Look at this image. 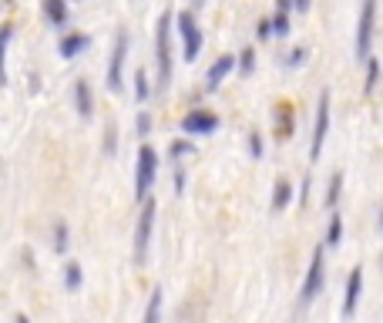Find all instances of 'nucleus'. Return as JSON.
I'll return each mask as SVG.
<instances>
[{
    "mask_svg": "<svg viewBox=\"0 0 383 323\" xmlns=\"http://www.w3.org/2000/svg\"><path fill=\"white\" fill-rule=\"evenodd\" d=\"M290 202H292V185L286 182V179H279V182L273 185V213H283Z\"/></svg>",
    "mask_w": 383,
    "mask_h": 323,
    "instance_id": "nucleus-16",
    "label": "nucleus"
},
{
    "mask_svg": "<svg viewBox=\"0 0 383 323\" xmlns=\"http://www.w3.org/2000/svg\"><path fill=\"white\" fill-rule=\"evenodd\" d=\"M81 279H84L81 266H77V262H67V266H64V286H67V290H77Z\"/></svg>",
    "mask_w": 383,
    "mask_h": 323,
    "instance_id": "nucleus-21",
    "label": "nucleus"
},
{
    "mask_svg": "<svg viewBox=\"0 0 383 323\" xmlns=\"http://www.w3.org/2000/svg\"><path fill=\"white\" fill-rule=\"evenodd\" d=\"M148 91H152V88H148V75L138 68V71H135V94H138V101H145Z\"/></svg>",
    "mask_w": 383,
    "mask_h": 323,
    "instance_id": "nucleus-24",
    "label": "nucleus"
},
{
    "mask_svg": "<svg viewBox=\"0 0 383 323\" xmlns=\"http://www.w3.org/2000/svg\"><path fill=\"white\" fill-rule=\"evenodd\" d=\"M252 68H256V51L245 47L242 58H239V71H242V75H252Z\"/></svg>",
    "mask_w": 383,
    "mask_h": 323,
    "instance_id": "nucleus-27",
    "label": "nucleus"
},
{
    "mask_svg": "<svg viewBox=\"0 0 383 323\" xmlns=\"http://www.w3.org/2000/svg\"><path fill=\"white\" fill-rule=\"evenodd\" d=\"M124 54H128V34H118V41H115V51H111V61H108V91H122L124 81H122V68H124Z\"/></svg>",
    "mask_w": 383,
    "mask_h": 323,
    "instance_id": "nucleus-8",
    "label": "nucleus"
},
{
    "mask_svg": "<svg viewBox=\"0 0 383 323\" xmlns=\"http://www.w3.org/2000/svg\"><path fill=\"white\" fill-rule=\"evenodd\" d=\"M373 17H377V0H363V11H360V31H356V58H360V61H370Z\"/></svg>",
    "mask_w": 383,
    "mask_h": 323,
    "instance_id": "nucleus-7",
    "label": "nucleus"
},
{
    "mask_svg": "<svg viewBox=\"0 0 383 323\" xmlns=\"http://www.w3.org/2000/svg\"><path fill=\"white\" fill-rule=\"evenodd\" d=\"M256 37H259V41H269V37H273V20H269V17H262V20H259Z\"/></svg>",
    "mask_w": 383,
    "mask_h": 323,
    "instance_id": "nucleus-29",
    "label": "nucleus"
},
{
    "mask_svg": "<svg viewBox=\"0 0 383 323\" xmlns=\"http://www.w3.org/2000/svg\"><path fill=\"white\" fill-rule=\"evenodd\" d=\"M135 128H138V135H148V132H152V115H148V111H138Z\"/></svg>",
    "mask_w": 383,
    "mask_h": 323,
    "instance_id": "nucleus-28",
    "label": "nucleus"
},
{
    "mask_svg": "<svg viewBox=\"0 0 383 323\" xmlns=\"http://www.w3.org/2000/svg\"><path fill=\"white\" fill-rule=\"evenodd\" d=\"M141 323H162V290H155L148 296V307H145V320Z\"/></svg>",
    "mask_w": 383,
    "mask_h": 323,
    "instance_id": "nucleus-18",
    "label": "nucleus"
},
{
    "mask_svg": "<svg viewBox=\"0 0 383 323\" xmlns=\"http://www.w3.org/2000/svg\"><path fill=\"white\" fill-rule=\"evenodd\" d=\"M44 14L54 27H64L67 24V0H44Z\"/></svg>",
    "mask_w": 383,
    "mask_h": 323,
    "instance_id": "nucleus-15",
    "label": "nucleus"
},
{
    "mask_svg": "<svg viewBox=\"0 0 383 323\" xmlns=\"http://www.w3.org/2000/svg\"><path fill=\"white\" fill-rule=\"evenodd\" d=\"M215 128H219V118L212 111H205V108H195V111H188L182 118V132H188V135H209Z\"/></svg>",
    "mask_w": 383,
    "mask_h": 323,
    "instance_id": "nucleus-9",
    "label": "nucleus"
},
{
    "mask_svg": "<svg viewBox=\"0 0 383 323\" xmlns=\"http://www.w3.org/2000/svg\"><path fill=\"white\" fill-rule=\"evenodd\" d=\"M276 7L283 11V14H290L292 7H296V0H276Z\"/></svg>",
    "mask_w": 383,
    "mask_h": 323,
    "instance_id": "nucleus-33",
    "label": "nucleus"
},
{
    "mask_svg": "<svg viewBox=\"0 0 383 323\" xmlns=\"http://www.w3.org/2000/svg\"><path fill=\"white\" fill-rule=\"evenodd\" d=\"M152 226H155V202H141L138 222H135V262L145 266L148 260V243H152Z\"/></svg>",
    "mask_w": 383,
    "mask_h": 323,
    "instance_id": "nucleus-5",
    "label": "nucleus"
},
{
    "mask_svg": "<svg viewBox=\"0 0 383 323\" xmlns=\"http://www.w3.org/2000/svg\"><path fill=\"white\" fill-rule=\"evenodd\" d=\"M276 139H292V105H286V101L276 108Z\"/></svg>",
    "mask_w": 383,
    "mask_h": 323,
    "instance_id": "nucleus-14",
    "label": "nucleus"
},
{
    "mask_svg": "<svg viewBox=\"0 0 383 323\" xmlns=\"http://www.w3.org/2000/svg\"><path fill=\"white\" fill-rule=\"evenodd\" d=\"M323 283H326V260H323V246L313 249V260H309V270H306V279L299 286V303L309 307L316 296H320Z\"/></svg>",
    "mask_w": 383,
    "mask_h": 323,
    "instance_id": "nucleus-4",
    "label": "nucleus"
},
{
    "mask_svg": "<svg viewBox=\"0 0 383 323\" xmlns=\"http://www.w3.org/2000/svg\"><path fill=\"white\" fill-rule=\"evenodd\" d=\"M192 152H195V148H192V141H185V139L171 141V148H169L171 158H185V155H192Z\"/></svg>",
    "mask_w": 383,
    "mask_h": 323,
    "instance_id": "nucleus-26",
    "label": "nucleus"
},
{
    "mask_svg": "<svg viewBox=\"0 0 383 323\" xmlns=\"http://www.w3.org/2000/svg\"><path fill=\"white\" fill-rule=\"evenodd\" d=\"M14 323H31V320H27L24 313H17V317H14Z\"/></svg>",
    "mask_w": 383,
    "mask_h": 323,
    "instance_id": "nucleus-36",
    "label": "nucleus"
},
{
    "mask_svg": "<svg viewBox=\"0 0 383 323\" xmlns=\"http://www.w3.org/2000/svg\"><path fill=\"white\" fill-rule=\"evenodd\" d=\"M175 31L182 37V58L185 61H195L202 51V31L195 24V11H178L175 14Z\"/></svg>",
    "mask_w": 383,
    "mask_h": 323,
    "instance_id": "nucleus-3",
    "label": "nucleus"
},
{
    "mask_svg": "<svg viewBox=\"0 0 383 323\" xmlns=\"http://www.w3.org/2000/svg\"><path fill=\"white\" fill-rule=\"evenodd\" d=\"M339 239H343V215L333 213V215H330V229H326V243H323V246L337 249Z\"/></svg>",
    "mask_w": 383,
    "mask_h": 323,
    "instance_id": "nucleus-17",
    "label": "nucleus"
},
{
    "mask_svg": "<svg viewBox=\"0 0 383 323\" xmlns=\"http://www.w3.org/2000/svg\"><path fill=\"white\" fill-rule=\"evenodd\" d=\"M155 172H158V152L152 145H141L138 162H135V199L138 202H148V189L155 182Z\"/></svg>",
    "mask_w": 383,
    "mask_h": 323,
    "instance_id": "nucleus-2",
    "label": "nucleus"
},
{
    "mask_svg": "<svg viewBox=\"0 0 383 323\" xmlns=\"http://www.w3.org/2000/svg\"><path fill=\"white\" fill-rule=\"evenodd\" d=\"M74 105H77V115H81V118H91L94 98H91V84H88L84 77L74 81Z\"/></svg>",
    "mask_w": 383,
    "mask_h": 323,
    "instance_id": "nucleus-13",
    "label": "nucleus"
},
{
    "mask_svg": "<svg viewBox=\"0 0 383 323\" xmlns=\"http://www.w3.org/2000/svg\"><path fill=\"white\" fill-rule=\"evenodd\" d=\"M303 61H306V51H303V47H296V51H290V58H286V64H290V68H299Z\"/></svg>",
    "mask_w": 383,
    "mask_h": 323,
    "instance_id": "nucleus-31",
    "label": "nucleus"
},
{
    "mask_svg": "<svg viewBox=\"0 0 383 323\" xmlns=\"http://www.w3.org/2000/svg\"><path fill=\"white\" fill-rule=\"evenodd\" d=\"M339 192H343V172H333L330 175V189H326V209H333L339 202Z\"/></svg>",
    "mask_w": 383,
    "mask_h": 323,
    "instance_id": "nucleus-19",
    "label": "nucleus"
},
{
    "mask_svg": "<svg viewBox=\"0 0 383 323\" xmlns=\"http://www.w3.org/2000/svg\"><path fill=\"white\" fill-rule=\"evenodd\" d=\"M380 229H383V213H380Z\"/></svg>",
    "mask_w": 383,
    "mask_h": 323,
    "instance_id": "nucleus-37",
    "label": "nucleus"
},
{
    "mask_svg": "<svg viewBox=\"0 0 383 323\" xmlns=\"http://www.w3.org/2000/svg\"><path fill=\"white\" fill-rule=\"evenodd\" d=\"M232 68H239V61H235L232 54H222V58H215L212 68H209V75H205V88H209V91H215V88H219V81L229 75Z\"/></svg>",
    "mask_w": 383,
    "mask_h": 323,
    "instance_id": "nucleus-11",
    "label": "nucleus"
},
{
    "mask_svg": "<svg viewBox=\"0 0 383 323\" xmlns=\"http://www.w3.org/2000/svg\"><path fill=\"white\" fill-rule=\"evenodd\" d=\"M326 135H330V91L323 88L320 105H316V125H313V145H309V158H313V162H320Z\"/></svg>",
    "mask_w": 383,
    "mask_h": 323,
    "instance_id": "nucleus-6",
    "label": "nucleus"
},
{
    "mask_svg": "<svg viewBox=\"0 0 383 323\" xmlns=\"http://www.w3.org/2000/svg\"><path fill=\"white\" fill-rule=\"evenodd\" d=\"M377 81H380V61H377V58H370L367 61V84H363V91H373V88H377Z\"/></svg>",
    "mask_w": 383,
    "mask_h": 323,
    "instance_id": "nucleus-22",
    "label": "nucleus"
},
{
    "mask_svg": "<svg viewBox=\"0 0 383 323\" xmlns=\"http://www.w3.org/2000/svg\"><path fill=\"white\" fill-rule=\"evenodd\" d=\"M309 4H313V0H296V11H299V14H306Z\"/></svg>",
    "mask_w": 383,
    "mask_h": 323,
    "instance_id": "nucleus-34",
    "label": "nucleus"
},
{
    "mask_svg": "<svg viewBox=\"0 0 383 323\" xmlns=\"http://www.w3.org/2000/svg\"><path fill=\"white\" fill-rule=\"evenodd\" d=\"M51 246H54V253H67V246H71V236H67V222H61V219L54 222V243H51Z\"/></svg>",
    "mask_w": 383,
    "mask_h": 323,
    "instance_id": "nucleus-20",
    "label": "nucleus"
},
{
    "mask_svg": "<svg viewBox=\"0 0 383 323\" xmlns=\"http://www.w3.org/2000/svg\"><path fill=\"white\" fill-rule=\"evenodd\" d=\"M249 152H252V158H262V135L259 132L249 135Z\"/></svg>",
    "mask_w": 383,
    "mask_h": 323,
    "instance_id": "nucleus-30",
    "label": "nucleus"
},
{
    "mask_svg": "<svg viewBox=\"0 0 383 323\" xmlns=\"http://www.w3.org/2000/svg\"><path fill=\"white\" fill-rule=\"evenodd\" d=\"M105 152L108 155L118 152V128H115L111 122H108V128H105Z\"/></svg>",
    "mask_w": 383,
    "mask_h": 323,
    "instance_id": "nucleus-25",
    "label": "nucleus"
},
{
    "mask_svg": "<svg viewBox=\"0 0 383 323\" xmlns=\"http://www.w3.org/2000/svg\"><path fill=\"white\" fill-rule=\"evenodd\" d=\"M360 290H363V270L353 266L350 270V279H346V296H343V317L350 320L356 313V303H360Z\"/></svg>",
    "mask_w": 383,
    "mask_h": 323,
    "instance_id": "nucleus-10",
    "label": "nucleus"
},
{
    "mask_svg": "<svg viewBox=\"0 0 383 323\" xmlns=\"http://www.w3.org/2000/svg\"><path fill=\"white\" fill-rule=\"evenodd\" d=\"M88 44H91V37H88V34H81V31H74V34H64L58 51H61V58H67V61H71V58H77V54H81Z\"/></svg>",
    "mask_w": 383,
    "mask_h": 323,
    "instance_id": "nucleus-12",
    "label": "nucleus"
},
{
    "mask_svg": "<svg viewBox=\"0 0 383 323\" xmlns=\"http://www.w3.org/2000/svg\"><path fill=\"white\" fill-rule=\"evenodd\" d=\"M175 192H178V196L185 192V169H182V165L175 169Z\"/></svg>",
    "mask_w": 383,
    "mask_h": 323,
    "instance_id": "nucleus-32",
    "label": "nucleus"
},
{
    "mask_svg": "<svg viewBox=\"0 0 383 323\" xmlns=\"http://www.w3.org/2000/svg\"><path fill=\"white\" fill-rule=\"evenodd\" d=\"M199 7H205V0H188V11H199Z\"/></svg>",
    "mask_w": 383,
    "mask_h": 323,
    "instance_id": "nucleus-35",
    "label": "nucleus"
},
{
    "mask_svg": "<svg viewBox=\"0 0 383 323\" xmlns=\"http://www.w3.org/2000/svg\"><path fill=\"white\" fill-rule=\"evenodd\" d=\"M175 17L165 11L158 17V31H155V61H158V91H169L171 84V27Z\"/></svg>",
    "mask_w": 383,
    "mask_h": 323,
    "instance_id": "nucleus-1",
    "label": "nucleus"
},
{
    "mask_svg": "<svg viewBox=\"0 0 383 323\" xmlns=\"http://www.w3.org/2000/svg\"><path fill=\"white\" fill-rule=\"evenodd\" d=\"M273 34H276V37H286V34H290V14L276 11V17H273Z\"/></svg>",
    "mask_w": 383,
    "mask_h": 323,
    "instance_id": "nucleus-23",
    "label": "nucleus"
}]
</instances>
